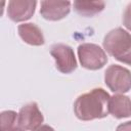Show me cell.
<instances>
[{"instance_id":"9c48e42d","label":"cell","mask_w":131,"mask_h":131,"mask_svg":"<svg viewBox=\"0 0 131 131\" xmlns=\"http://www.w3.org/2000/svg\"><path fill=\"white\" fill-rule=\"evenodd\" d=\"M108 113L116 119L131 116V99L124 94H115L108 101Z\"/></svg>"},{"instance_id":"8992f818","label":"cell","mask_w":131,"mask_h":131,"mask_svg":"<svg viewBox=\"0 0 131 131\" xmlns=\"http://www.w3.org/2000/svg\"><path fill=\"white\" fill-rule=\"evenodd\" d=\"M44 121V117L35 101L21 106L17 115V127L23 130L33 131L39 128Z\"/></svg>"},{"instance_id":"5b68a950","label":"cell","mask_w":131,"mask_h":131,"mask_svg":"<svg viewBox=\"0 0 131 131\" xmlns=\"http://www.w3.org/2000/svg\"><path fill=\"white\" fill-rule=\"evenodd\" d=\"M50 54L55 60L56 69L62 74H71L77 69V60L71 46L55 43L50 47Z\"/></svg>"},{"instance_id":"6da1fadb","label":"cell","mask_w":131,"mask_h":131,"mask_svg":"<svg viewBox=\"0 0 131 131\" xmlns=\"http://www.w3.org/2000/svg\"><path fill=\"white\" fill-rule=\"evenodd\" d=\"M110 94L102 88H94L77 97L74 102V113L81 121H91L105 118L108 114Z\"/></svg>"},{"instance_id":"9a60e30c","label":"cell","mask_w":131,"mask_h":131,"mask_svg":"<svg viewBox=\"0 0 131 131\" xmlns=\"http://www.w3.org/2000/svg\"><path fill=\"white\" fill-rule=\"evenodd\" d=\"M33 131H54V129L49 125H41L39 128H37Z\"/></svg>"},{"instance_id":"8fae6325","label":"cell","mask_w":131,"mask_h":131,"mask_svg":"<svg viewBox=\"0 0 131 131\" xmlns=\"http://www.w3.org/2000/svg\"><path fill=\"white\" fill-rule=\"evenodd\" d=\"M74 9L81 16H94L100 13L104 7L105 3L103 1H74Z\"/></svg>"},{"instance_id":"52a82bcc","label":"cell","mask_w":131,"mask_h":131,"mask_svg":"<svg viewBox=\"0 0 131 131\" xmlns=\"http://www.w3.org/2000/svg\"><path fill=\"white\" fill-rule=\"evenodd\" d=\"M36 5L35 0H11L7 5V15L14 23L28 20L35 13Z\"/></svg>"},{"instance_id":"30bf717a","label":"cell","mask_w":131,"mask_h":131,"mask_svg":"<svg viewBox=\"0 0 131 131\" xmlns=\"http://www.w3.org/2000/svg\"><path fill=\"white\" fill-rule=\"evenodd\" d=\"M17 32L20 39L27 44L33 46H41L45 42L41 29L33 23L19 25L17 27Z\"/></svg>"},{"instance_id":"2e32d148","label":"cell","mask_w":131,"mask_h":131,"mask_svg":"<svg viewBox=\"0 0 131 131\" xmlns=\"http://www.w3.org/2000/svg\"><path fill=\"white\" fill-rule=\"evenodd\" d=\"M10 131H25V130H23V129L19 128V127H15V128H13V129L10 130Z\"/></svg>"},{"instance_id":"4fadbf2b","label":"cell","mask_w":131,"mask_h":131,"mask_svg":"<svg viewBox=\"0 0 131 131\" xmlns=\"http://www.w3.org/2000/svg\"><path fill=\"white\" fill-rule=\"evenodd\" d=\"M123 25L124 27L131 32V2L126 6L123 13Z\"/></svg>"},{"instance_id":"277c9868","label":"cell","mask_w":131,"mask_h":131,"mask_svg":"<svg viewBox=\"0 0 131 131\" xmlns=\"http://www.w3.org/2000/svg\"><path fill=\"white\" fill-rule=\"evenodd\" d=\"M105 85L117 94H124L131 89V72L119 64L110 66L104 72Z\"/></svg>"},{"instance_id":"7a4b0ae2","label":"cell","mask_w":131,"mask_h":131,"mask_svg":"<svg viewBox=\"0 0 131 131\" xmlns=\"http://www.w3.org/2000/svg\"><path fill=\"white\" fill-rule=\"evenodd\" d=\"M104 50L117 60L131 66V34L123 28L111 30L103 38Z\"/></svg>"},{"instance_id":"3957f363","label":"cell","mask_w":131,"mask_h":131,"mask_svg":"<svg viewBox=\"0 0 131 131\" xmlns=\"http://www.w3.org/2000/svg\"><path fill=\"white\" fill-rule=\"evenodd\" d=\"M78 57L83 68L96 71L107 62V56L99 45L93 43H82L78 46Z\"/></svg>"},{"instance_id":"7c38bea8","label":"cell","mask_w":131,"mask_h":131,"mask_svg":"<svg viewBox=\"0 0 131 131\" xmlns=\"http://www.w3.org/2000/svg\"><path fill=\"white\" fill-rule=\"evenodd\" d=\"M17 115L14 111H4L0 115V131H10L15 128Z\"/></svg>"},{"instance_id":"ba28073f","label":"cell","mask_w":131,"mask_h":131,"mask_svg":"<svg viewBox=\"0 0 131 131\" xmlns=\"http://www.w3.org/2000/svg\"><path fill=\"white\" fill-rule=\"evenodd\" d=\"M70 1H41L40 14L47 20H60L64 18L70 13Z\"/></svg>"},{"instance_id":"5bb4252c","label":"cell","mask_w":131,"mask_h":131,"mask_svg":"<svg viewBox=\"0 0 131 131\" xmlns=\"http://www.w3.org/2000/svg\"><path fill=\"white\" fill-rule=\"evenodd\" d=\"M116 131H131V121H128V122L120 124L117 127Z\"/></svg>"}]
</instances>
